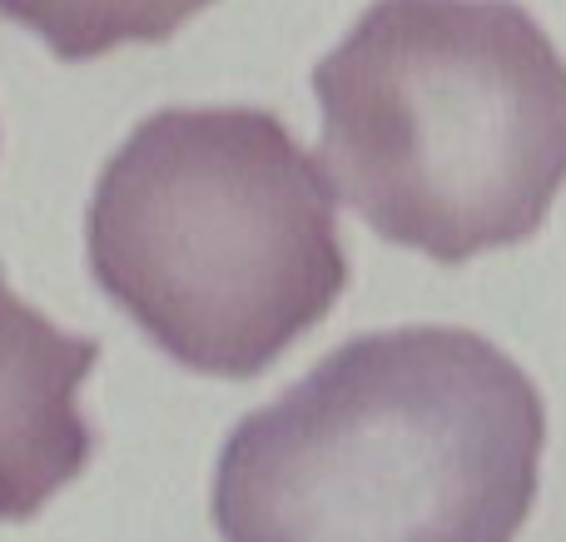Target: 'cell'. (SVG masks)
<instances>
[{
	"label": "cell",
	"instance_id": "6da1fadb",
	"mask_svg": "<svg viewBox=\"0 0 566 542\" xmlns=\"http://www.w3.org/2000/svg\"><path fill=\"white\" fill-rule=\"evenodd\" d=\"M542 448L537 384L482 334H363L229 434L214 528L224 542H517Z\"/></svg>",
	"mask_w": 566,
	"mask_h": 542
},
{
	"label": "cell",
	"instance_id": "3957f363",
	"mask_svg": "<svg viewBox=\"0 0 566 542\" xmlns=\"http://www.w3.org/2000/svg\"><path fill=\"white\" fill-rule=\"evenodd\" d=\"M99 289L185 368L254 378L348 284L333 185L269 110H159L90 199Z\"/></svg>",
	"mask_w": 566,
	"mask_h": 542
},
{
	"label": "cell",
	"instance_id": "277c9868",
	"mask_svg": "<svg viewBox=\"0 0 566 542\" xmlns=\"http://www.w3.org/2000/svg\"><path fill=\"white\" fill-rule=\"evenodd\" d=\"M95 358V338L50 324L0 269V518L25 523L85 473L95 434L80 414V384Z\"/></svg>",
	"mask_w": 566,
	"mask_h": 542
},
{
	"label": "cell",
	"instance_id": "7a4b0ae2",
	"mask_svg": "<svg viewBox=\"0 0 566 542\" xmlns=\"http://www.w3.org/2000/svg\"><path fill=\"white\" fill-rule=\"evenodd\" d=\"M313 90L323 179L442 264L527 239L566 185V65L512 0H378Z\"/></svg>",
	"mask_w": 566,
	"mask_h": 542
},
{
	"label": "cell",
	"instance_id": "5b68a950",
	"mask_svg": "<svg viewBox=\"0 0 566 542\" xmlns=\"http://www.w3.org/2000/svg\"><path fill=\"white\" fill-rule=\"evenodd\" d=\"M209 0H0V15L40 35L60 60H85L125 40H165Z\"/></svg>",
	"mask_w": 566,
	"mask_h": 542
}]
</instances>
